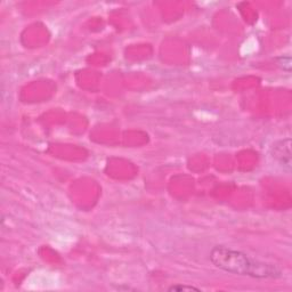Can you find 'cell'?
Wrapping results in <instances>:
<instances>
[{
	"label": "cell",
	"instance_id": "4",
	"mask_svg": "<svg viewBox=\"0 0 292 292\" xmlns=\"http://www.w3.org/2000/svg\"><path fill=\"white\" fill-rule=\"evenodd\" d=\"M168 291L172 292H180V291H201L199 288L196 287H193V286H184V284H176V286H172L170 287Z\"/></svg>",
	"mask_w": 292,
	"mask_h": 292
},
{
	"label": "cell",
	"instance_id": "3",
	"mask_svg": "<svg viewBox=\"0 0 292 292\" xmlns=\"http://www.w3.org/2000/svg\"><path fill=\"white\" fill-rule=\"evenodd\" d=\"M277 64L283 69L284 71L290 72L291 71V57L290 56H280L276 58Z\"/></svg>",
	"mask_w": 292,
	"mask_h": 292
},
{
	"label": "cell",
	"instance_id": "2",
	"mask_svg": "<svg viewBox=\"0 0 292 292\" xmlns=\"http://www.w3.org/2000/svg\"><path fill=\"white\" fill-rule=\"evenodd\" d=\"M273 156L275 158L281 166L283 167L284 170L288 172L291 171V140L280 141L274 145L273 147Z\"/></svg>",
	"mask_w": 292,
	"mask_h": 292
},
{
	"label": "cell",
	"instance_id": "1",
	"mask_svg": "<svg viewBox=\"0 0 292 292\" xmlns=\"http://www.w3.org/2000/svg\"><path fill=\"white\" fill-rule=\"evenodd\" d=\"M210 260L217 268L236 275L255 279H277L282 270L276 265L253 259L244 252L224 245H217L211 250Z\"/></svg>",
	"mask_w": 292,
	"mask_h": 292
}]
</instances>
